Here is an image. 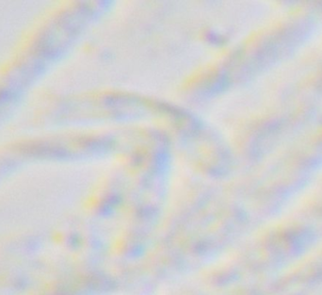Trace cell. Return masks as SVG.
Listing matches in <instances>:
<instances>
[]
</instances>
